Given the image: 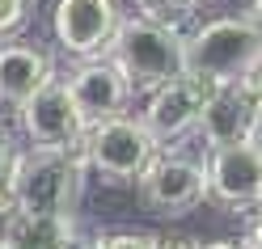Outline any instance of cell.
Segmentation results:
<instances>
[{
	"label": "cell",
	"instance_id": "6da1fadb",
	"mask_svg": "<svg viewBox=\"0 0 262 249\" xmlns=\"http://www.w3.org/2000/svg\"><path fill=\"white\" fill-rule=\"evenodd\" d=\"M114 68L127 76V85L144 93L169 80L178 72H186V55H182V26H173L165 17H152V13H136V17H119L114 34L102 51Z\"/></svg>",
	"mask_w": 262,
	"mask_h": 249
},
{
	"label": "cell",
	"instance_id": "7a4b0ae2",
	"mask_svg": "<svg viewBox=\"0 0 262 249\" xmlns=\"http://www.w3.org/2000/svg\"><path fill=\"white\" fill-rule=\"evenodd\" d=\"M85 140L76 148H26L13 161L9 198L21 211H76L85 194Z\"/></svg>",
	"mask_w": 262,
	"mask_h": 249
},
{
	"label": "cell",
	"instance_id": "3957f363",
	"mask_svg": "<svg viewBox=\"0 0 262 249\" xmlns=\"http://www.w3.org/2000/svg\"><path fill=\"white\" fill-rule=\"evenodd\" d=\"M157 135L144 127L140 114H110L85 127V165L106 186H136L144 165L157 156Z\"/></svg>",
	"mask_w": 262,
	"mask_h": 249
},
{
	"label": "cell",
	"instance_id": "277c9868",
	"mask_svg": "<svg viewBox=\"0 0 262 249\" xmlns=\"http://www.w3.org/2000/svg\"><path fill=\"white\" fill-rule=\"evenodd\" d=\"M262 34L245 17H211L182 34L186 72L211 80V85H233L245 76V68L258 59Z\"/></svg>",
	"mask_w": 262,
	"mask_h": 249
},
{
	"label": "cell",
	"instance_id": "5b68a950",
	"mask_svg": "<svg viewBox=\"0 0 262 249\" xmlns=\"http://www.w3.org/2000/svg\"><path fill=\"white\" fill-rule=\"evenodd\" d=\"M136 194L161 220H182V215H190L194 207L207 203V169L199 156L157 148V156L136 177Z\"/></svg>",
	"mask_w": 262,
	"mask_h": 249
},
{
	"label": "cell",
	"instance_id": "8992f818",
	"mask_svg": "<svg viewBox=\"0 0 262 249\" xmlns=\"http://www.w3.org/2000/svg\"><path fill=\"white\" fill-rule=\"evenodd\" d=\"M17 127L30 148H76L85 140V119L68 93V80L51 76L17 106Z\"/></svg>",
	"mask_w": 262,
	"mask_h": 249
},
{
	"label": "cell",
	"instance_id": "52a82bcc",
	"mask_svg": "<svg viewBox=\"0 0 262 249\" xmlns=\"http://www.w3.org/2000/svg\"><path fill=\"white\" fill-rule=\"evenodd\" d=\"M216 89L211 80L203 76H194V72H178L169 80H161V85L152 89H144L148 97H144V110H140V119L144 127L157 135L161 148H169L178 140H186L194 123H199V106H203V97Z\"/></svg>",
	"mask_w": 262,
	"mask_h": 249
},
{
	"label": "cell",
	"instance_id": "ba28073f",
	"mask_svg": "<svg viewBox=\"0 0 262 249\" xmlns=\"http://www.w3.org/2000/svg\"><path fill=\"white\" fill-rule=\"evenodd\" d=\"M207 198L220 203L224 211H254L258 190H262V152L250 140L216 144L207 148Z\"/></svg>",
	"mask_w": 262,
	"mask_h": 249
},
{
	"label": "cell",
	"instance_id": "9c48e42d",
	"mask_svg": "<svg viewBox=\"0 0 262 249\" xmlns=\"http://www.w3.org/2000/svg\"><path fill=\"white\" fill-rule=\"evenodd\" d=\"M119 17H123L119 0H55L51 30H55V42L68 55L89 59V55L106 51Z\"/></svg>",
	"mask_w": 262,
	"mask_h": 249
},
{
	"label": "cell",
	"instance_id": "30bf717a",
	"mask_svg": "<svg viewBox=\"0 0 262 249\" xmlns=\"http://www.w3.org/2000/svg\"><path fill=\"white\" fill-rule=\"evenodd\" d=\"M68 93L80 110L85 123H97V119H110V114H123L131 106L136 89L127 85V76L114 68L106 55H89L80 68L68 76Z\"/></svg>",
	"mask_w": 262,
	"mask_h": 249
},
{
	"label": "cell",
	"instance_id": "8fae6325",
	"mask_svg": "<svg viewBox=\"0 0 262 249\" xmlns=\"http://www.w3.org/2000/svg\"><path fill=\"white\" fill-rule=\"evenodd\" d=\"M254 106H258V102L241 89V80H233V85H216V89L203 97L199 123H194V131L203 135V148L245 140L250 119H254Z\"/></svg>",
	"mask_w": 262,
	"mask_h": 249
},
{
	"label": "cell",
	"instance_id": "7c38bea8",
	"mask_svg": "<svg viewBox=\"0 0 262 249\" xmlns=\"http://www.w3.org/2000/svg\"><path fill=\"white\" fill-rule=\"evenodd\" d=\"M55 76L51 55L34 42H0V106L17 110L42 80Z\"/></svg>",
	"mask_w": 262,
	"mask_h": 249
},
{
	"label": "cell",
	"instance_id": "4fadbf2b",
	"mask_svg": "<svg viewBox=\"0 0 262 249\" xmlns=\"http://www.w3.org/2000/svg\"><path fill=\"white\" fill-rule=\"evenodd\" d=\"M80 220L76 211H21L13 207L0 220V245H72L80 241Z\"/></svg>",
	"mask_w": 262,
	"mask_h": 249
},
{
	"label": "cell",
	"instance_id": "5bb4252c",
	"mask_svg": "<svg viewBox=\"0 0 262 249\" xmlns=\"http://www.w3.org/2000/svg\"><path fill=\"white\" fill-rule=\"evenodd\" d=\"M13 161H17V144H13L9 131H0V220L13 211V198H9V177H13Z\"/></svg>",
	"mask_w": 262,
	"mask_h": 249
},
{
	"label": "cell",
	"instance_id": "9a60e30c",
	"mask_svg": "<svg viewBox=\"0 0 262 249\" xmlns=\"http://www.w3.org/2000/svg\"><path fill=\"white\" fill-rule=\"evenodd\" d=\"M30 21V0H0V38L17 34Z\"/></svg>",
	"mask_w": 262,
	"mask_h": 249
},
{
	"label": "cell",
	"instance_id": "2e32d148",
	"mask_svg": "<svg viewBox=\"0 0 262 249\" xmlns=\"http://www.w3.org/2000/svg\"><path fill=\"white\" fill-rule=\"evenodd\" d=\"M144 13H152V17H165L169 21V13H173V26L178 21H186L190 17V9H194V0H140Z\"/></svg>",
	"mask_w": 262,
	"mask_h": 249
},
{
	"label": "cell",
	"instance_id": "e0dca14e",
	"mask_svg": "<svg viewBox=\"0 0 262 249\" xmlns=\"http://www.w3.org/2000/svg\"><path fill=\"white\" fill-rule=\"evenodd\" d=\"M97 245H161V237L140 232V228H123V232H97Z\"/></svg>",
	"mask_w": 262,
	"mask_h": 249
},
{
	"label": "cell",
	"instance_id": "ac0fdd59",
	"mask_svg": "<svg viewBox=\"0 0 262 249\" xmlns=\"http://www.w3.org/2000/svg\"><path fill=\"white\" fill-rule=\"evenodd\" d=\"M241 89L254 97V102H262V51H258V59L245 68V76H241Z\"/></svg>",
	"mask_w": 262,
	"mask_h": 249
},
{
	"label": "cell",
	"instance_id": "d6986e66",
	"mask_svg": "<svg viewBox=\"0 0 262 249\" xmlns=\"http://www.w3.org/2000/svg\"><path fill=\"white\" fill-rule=\"evenodd\" d=\"M245 140H250L258 152H262V102L254 106V119H250V131H245Z\"/></svg>",
	"mask_w": 262,
	"mask_h": 249
},
{
	"label": "cell",
	"instance_id": "ffe728a7",
	"mask_svg": "<svg viewBox=\"0 0 262 249\" xmlns=\"http://www.w3.org/2000/svg\"><path fill=\"white\" fill-rule=\"evenodd\" d=\"M245 21H250L258 34H262V0H250V9H245Z\"/></svg>",
	"mask_w": 262,
	"mask_h": 249
},
{
	"label": "cell",
	"instance_id": "44dd1931",
	"mask_svg": "<svg viewBox=\"0 0 262 249\" xmlns=\"http://www.w3.org/2000/svg\"><path fill=\"white\" fill-rule=\"evenodd\" d=\"M245 241H250V245H262V215H258L250 228H245Z\"/></svg>",
	"mask_w": 262,
	"mask_h": 249
},
{
	"label": "cell",
	"instance_id": "7402d4cb",
	"mask_svg": "<svg viewBox=\"0 0 262 249\" xmlns=\"http://www.w3.org/2000/svg\"><path fill=\"white\" fill-rule=\"evenodd\" d=\"M254 211H258V215H262V190H258V203H254Z\"/></svg>",
	"mask_w": 262,
	"mask_h": 249
},
{
	"label": "cell",
	"instance_id": "603a6c76",
	"mask_svg": "<svg viewBox=\"0 0 262 249\" xmlns=\"http://www.w3.org/2000/svg\"><path fill=\"white\" fill-rule=\"evenodd\" d=\"M194 5H199V0H194Z\"/></svg>",
	"mask_w": 262,
	"mask_h": 249
}]
</instances>
